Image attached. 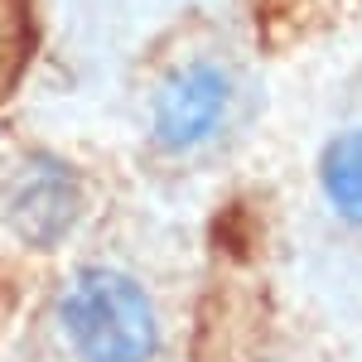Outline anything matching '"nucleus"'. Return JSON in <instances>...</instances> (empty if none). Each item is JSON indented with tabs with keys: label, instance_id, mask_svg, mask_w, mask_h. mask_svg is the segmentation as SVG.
<instances>
[{
	"label": "nucleus",
	"instance_id": "f257e3e1",
	"mask_svg": "<svg viewBox=\"0 0 362 362\" xmlns=\"http://www.w3.org/2000/svg\"><path fill=\"white\" fill-rule=\"evenodd\" d=\"M54 324L73 362H155L165 348L150 285L121 266H78L58 285Z\"/></svg>",
	"mask_w": 362,
	"mask_h": 362
},
{
	"label": "nucleus",
	"instance_id": "f03ea898",
	"mask_svg": "<svg viewBox=\"0 0 362 362\" xmlns=\"http://www.w3.org/2000/svg\"><path fill=\"white\" fill-rule=\"evenodd\" d=\"M232 73L223 63H184L174 68L150 107V140L165 155H198L203 145L223 136L227 116H232Z\"/></svg>",
	"mask_w": 362,
	"mask_h": 362
},
{
	"label": "nucleus",
	"instance_id": "7ed1b4c3",
	"mask_svg": "<svg viewBox=\"0 0 362 362\" xmlns=\"http://www.w3.org/2000/svg\"><path fill=\"white\" fill-rule=\"evenodd\" d=\"M83 218V174L54 150H29L5 184V223L34 251H54Z\"/></svg>",
	"mask_w": 362,
	"mask_h": 362
},
{
	"label": "nucleus",
	"instance_id": "20e7f679",
	"mask_svg": "<svg viewBox=\"0 0 362 362\" xmlns=\"http://www.w3.org/2000/svg\"><path fill=\"white\" fill-rule=\"evenodd\" d=\"M319 194L334 218L362 227V131H338L319 150Z\"/></svg>",
	"mask_w": 362,
	"mask_h": 362
}]
</instances>
